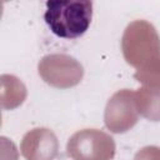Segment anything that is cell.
<instances>
[{
	"instance_id": "cell-7",
	"label": "cell",
	"mask_w": 160,
	"mask_h": 160,
	"mask_svg": "<svg viewBox=\"0 0 160 160\" xmlns=\"http://www.w3.org/2000/svg\"><path fill=\"white\" fill-rule=\"evenodd\" d=\"M1 109L11 110L20 106L26 99V88L14 75H1Z\"/></svg>"
},
{
	"instance_id": "cell-4",
	"label": "cell",
	"mask_w": 160,
	"mask_h": 160,
	"mask_svg": "<svg viewBox=\"0 0 160 160\" xmlns=\"http://www.w3.org/2000/svg\"><path fill=\"white\" fill-rule=\"evenodd\" d=\"M40 78L56 89L76 86L84 76L82 65L68 54H49L41 58L38 64Z\"/></svg>"
},
{
	"instance_id": "cell-5",
	"label": "cell",
	"mask_w": 160,
	"mask_h": 160,
	"mask_svg": "<svg viewBox=\"0 0 160 160\" xmlns=\"http://www.w3.org/2000/svg\"><path fill=\"white\" fill-rule=\"evenodd\" d=\"M139 121V111L135 91L122 89L116 91L106 102L104 122L114 134H124L132 129Z\"/></svg>"
},
{
	"instance_id": "cell-9",
	"label": "cell",
	"mask_w": 160,
	"mask_h": 160,
	"mask_svg": "<svg viewBox=\"0 0 160 160\" xmlns=\"http://www.w3.org/2000/svg\"><path fill=\"white\" fill-rule=\"evenodd\" d=\"M134 78L145 88H160V59L136 69Z\"/></svg>"
},
{
	"instance_id": "cell-1",
	"label": "cell",
	"mask_w": 160,
	"mask_h": 160,
	"mask_svg": "<svg viewBox=\"0 0 160 160\" xmlns=\"http://www.w3.org/2000/svg\"><path fill=\"white\" fill-rule=\"evenodd\" d=\"M44 20L51 32L75 39L86 32L92 19V1H46Z\"/></svg>"
},
{
	"instance_id": "cell-8",
	"label": "cell",
	"mask_w": 160,
	"mask_h": 160,
	"mask_svg": "<svg viewBox=\"0 0 160 160\" xmlns=\"http://www.w3.org/2000/svg\"><path fill=\"white\" fill-rule=\"evenodd\" d=\"M139 114L150 120L160 121V88H145L135 91Z\"/></svg>"
},
{
	"instance_id": "cell-10",
	"label": "cell",
	"mask_w": 160,
	"mask_h": 160,
	"mask_svg": "<svg viewBox=\"0 0 160 160\" xmlns=\"http://www.w3.org/2000/svg\"><path fill=\"white\" fill-rule=\"evenodd\" d=\"M132 160H160V148L154 145L144 146L135 154Z\"/></svg>"
},
{
	"instance_id": "cell-3",
	"label": "cell",
	"mask_w": 160,
	"mask_h": 160,
	"mask_svg": "<svg viewBox=\"0 0 160 160\" xmlns=\"http://www.w3.org/2000/svg\"><path fill=\"white\" fill-rule=\"evenodd\" d=\"M115 151L114 139L99 129L79 130L66 144V154L71 160H112Z\"/></svg>"
},
{
	"instance_id": "cell-6",
	"label": "cell",
	"mask_w": 160,
	"mask_h": 160,
	"mask_svg": "<svg viewBox=\"0 0 160 160\" xmlns=\"http://www.w3.org/2000/svg\"><path fill=\"white\" fill-rule=\"evenodd\" d=\"M20 152L26 160H54L59 152L58 138L48 128H35L22 136Z\"/></svg>"
},
{
	"instance_id": "cell-2",
	"label": "cell",
	"mask_w": 160,
	"mask_h": 160,
	"mask_svg": "<svg viewBox=\"0 0 160 160\" xmlns=\"http://www.w3.org/2000/svg\"><path fill=\"white\" fill-rule=\"evenodd\" d=\"M121 50L125 61L139 69L160 59V36L151 22L134 20L124 30Z\"/></svg>"
}]
</instances>
